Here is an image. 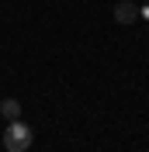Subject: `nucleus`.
<instances>
[{
    "label": "nucleus",
    "mask_w": 149,
    "mask_h": 152,
    "mask_svg": "<svg viewBox=\"0 0 149 152\" xmlns=\"http://www.w3.org/2000/svg\"><path fill=\"white\" fill-rule=\"evenodd\" d=\"M4 145H7V152H28L31 149V128L24 121H10L7 132H4Z\"/></svg>",
    "instance_id": "obj_1"
},
{
    "label": "nucleus",
    "mask_w": 149,
    "mask_h": 152,
    "mask_svg": "<svg viewBox=\"0 0 149 152\" xmlns=\"http://www.w3.org/2000/svg\"><path fill=\"white\" fill-rule=\"evenodd\" d=\"M135 18H139V7H135L132 0H118V4H114V21H118V24H132Z\"/></svg>",
    "instance_id": "obj_2"
},
{
    "label": "nucleus",
    "mask_w": 149,
    "mask_h": 152,
    "mask_svg": "<svg viewBox=\"0 0 149 152\" xmlns=\"http://www.w3.org/2000/svg\"><path fill=\"white\" fill-rule=\"evenodd\" d=\"M0 114L10 118V121H18V118H21V104H18V100H0Z\"/></svg>",
    "instance_id": "obj_3"
},
{
    "label": "nucleus",
    "mask_w": 149,
    "mask_h": 152,
    "mask_svg": "<svg viewBox=\"0 0 149 152\" xmlns=\"http://www.w3.org/2000/svg\"><path fill=\"white\" fill-rule=\"evenodd\" d=\"M142 18H149V4H146V7H142Z\"/></svg>",
    "instance_id": "obj_4"
}]
</instances>
